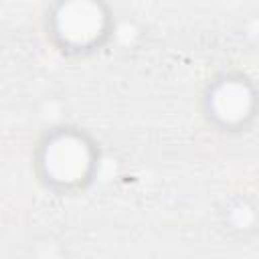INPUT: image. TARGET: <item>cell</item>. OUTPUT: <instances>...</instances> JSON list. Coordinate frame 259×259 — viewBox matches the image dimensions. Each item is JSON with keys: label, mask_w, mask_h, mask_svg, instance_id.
Returning a JSON list of instances; mask_svg holds the SVG:
<instances>
[{"label": "cell", "mask_w": 259, "mask_h": 259, "mask_svg": "<svg viewBox=\"0 0 259 259\" xmlns=\"http://www.w3.org/2000/svg\"><path fill=\"white\" fill-rule=\"evenodd\" d=\"M99 166L97 144L79 127L61 125L49 130L34 152V168L40 182L61 194L87 188Z\"/></svg>", "instance_id": "1"}, {"label": "cell", "mask_w": 259, "mask_h": 259, "mask_svg": "<svg viewBox=\"0 0 259 259\" xmlns=\"http://www.w3.org/2000/svg\"><path fill=\"white\" fill-rule=\"evenodd\" d=\"M223 223L231 233L249 235L259 227V206L247 194H233L223 206Z\"/></svg>", "instance_id": "4"}, {"label": "cell", "mask_w": 259, "mask_h": 259, "mask_svg": "<svg viewBox=\"0 0 259 259\" xmlns=\"http://www.w3.org/2000/svg\"><path fill=\"white\" fill-rule=\"evenodd\" d=\"M202 109L214 127L241 132L259 113V91L243 73H221L204 87Z\"/></svg>", "instance_id": "3"}, {"label": "cell", "mask_w": 259, "mask_h": 259, "mask_svg": "<svg viewBox=\"0 0 259 259\" xmlns=\"http://www.w3.org/2000/svg\"><path fill=\"white\" fill-rule=\"evenodd\" d=\"M51 40L69 55H87L113 36V16L107 4L97 0H65L47 14Z\"/></svg>", "instance_id": "2"}]
</instances>
